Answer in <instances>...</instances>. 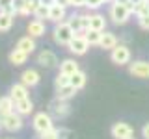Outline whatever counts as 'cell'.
<instances>
[{"label":"cell","instance_id":"cell-1","mask_svg":"<svg viewBox=\"0 0 149 139\" xmlns=\"http://www.w3.org/2000/svg\"><path fill=\"white\" fill-rule=\"evenodd\" d=\"M73 37H74V30L69 26L67 21H62V22H58V24L54 26V30H52V39H54L56 45L67 46L69 43H71Z\"/></svg>","mask_w":149,"mask_h":139},{"label":"cell","instance_id":"cell-2","mask_svg":"<svg viewBox=\"0 0 149 139\" xmlns=\"http://www.w3.org/2000/svg\"><path fill=\"white\" fill-rule=\"evenodd\" d=\"M130 15H132V11H130L129 6H125V4H118V2H112V6L108 9V17L112 19V22L118 26H123L129 22Z\"/></svg>","mask_w":149,"mask_h":139},{"label":"cell","instance_id":"cell-3","mask_svg":"<svg viewBox=\"0 0 149 139\" xmlns=\"http://www.w3.org/2000/svg\"><path fill=\"white\" fill-rule=\"evenodd\" d=\"M0 124H2V128L6 130V132H19L22 126H24V120H22V115L17 113L15 109L9 111V113L2 115V120H0Z\"/></svg>","mask_w":149,"mask_h":139},{"label":"cell","instance_id":"cell-4","mask_svg":"<svg viewBox=\"0 0 149 139\" xmlns=\"http://www.w3.org/2000/svg\"><path fill=\"white\" fill-rule=\"evenodd\" d=\"M32 126L37 133H45L49 132V130L54 128V119L50 113H45V111H39V113L34 115V119H32Z\"/></svg>","mask_w":149,"mask_h":139},{"label":"cell","instance_id":"cell-5","mask_svg":"<svg viewBox=\"0 0 149 139\" xmlns=\"http://www.w3.org/2000/svg\"><path fill=\"white\" fill-rule=\"evenodd\" d=\"M49 113L52 115V119H65L71 113V106L67 104V100H62L56 96L49 102Z\"/></svg>","mask_w":149,"mask_h":139},{"label":"cell","instance_id":"cell-6","mask_svg":"<svg viewBox=\"0 0 149 139\" xmlns=\"http://www.w3.org/2000/svg\"><path fill=\"white\" fill-rule=\"evenodd\" d=\"M110 59H112V63H116V65H129L130 63V48L127 45L118 43L110 50Z\"/></svg>","mask_w":149,"mask_h":139},{"label":"cell","instance_id":"cell-7","mask_svg":"<svg viewBox=\"0 0 149 139\" xmlns=\"http://www.w3.org/2000/svg\"><path fill=\"white\" fill-rule=\"evenodd\" d=\"M129 74L140 80H149V61L143 59H136V61L129 63Z\"/></svg>","mask_w":149,"mask_h":139},{"label":"cell","instance_id":"cell-8","mask_svg":"<svg viewBox=\"0 0 149 139\" xmlns=\"http://www.w3.org/2000/svg\"><path fill=\"white\" fill-rule=\"evenodd\" d=\"M69 52L74 54V56H84L88 52V48H90V43H88V39L80 34H74V37L71 39V43L67 45Z\"/></svg>","mask_w":149,"mask_h":139},{"label":"cell","instance_id":"cell-9","mask_svg":"<svg viewBox=\"0 0 149 139\" xmlns=\"http://www.w3.org/2000/svg\"><path fill=\"white\" fill-rule=\"evenodd\" d=\"M110 133H112V137H114V139H127V137H130L134 133V130H132L130 124L121 122V120H119V122H114V124H112Z\"/></svg>","mask_w":149,"mask_h":139},{"label":"cell","instance_id":"cell-10","mask_svg":"<svg viewBox=\"0 0 149 139\" xmlns=\"http://www.w3.org/2000/svg\"><path fill=\"white\" fill-rule=\"evenodd\" d=\"M37 65H41V67L45 69H54L58 67V58H56V54L52 50H41L39 54H37Z\"/></svg>","mask_w":149,"mask_h":139},{"label":"cell","instance_id":"cell-11","mask_svg":"<svg viewBox=\"0 0 149 139\" xmlns=\"http://www.w3.org/2000/svg\"><path fill=\"white\" fill-rule=\"evenodd\" d=\"M67 19V8L60 6V4H52V6L49 8V21L54 22V24H58V22H62Z\"/></svg>","mask_w":149,"mask_h":139},{"label":"cell","instance_id":"cell-12","mask_svg":"<svg viewBox=\"0 0 149 139\" xmlns=\"http://www.w3.org/2000/svg\"><path fill=\"white\" fill-rule=\"evenodd\" d=\"M26 32H28V35H32V37H43L47 34L45 21H39V19L30 21V22H28V26H26Z\"/></svg>","mask_w":149,"mask_h":139},{"label":"cell","instance_id":"cell-13","mask_svg":"<svg viewBox=\"0 0 149 139\" xmlns=\"http://www.w3.org/2000/svg\"><path fill=\"white\" fill-rule=\"evenodd\" d=\"M15 111H17V113H21L22 117L34 113V102L30 100V96L21 98V100H15Z\"/></svg>","mask_w":149,"mask_h":139},{"label":"cell","instance_id":"cell-14","mask_svg":"<svg viewBox=\"0 0 149 139\" xmlns=\"http://www.w3.org/2000/svg\"><path fill=\"white\" fill-rule=\"evenodd\" d=\"M39 80H41V76H39V72H37L36 69H26V71L21 74V82L24 83L26 87L37 85V83H39Z\"/></svg>","mask_w":149,"mask_h":139},{"label":"cell","instance_id":"cell-15","mask_svg":"<svg viewBox=\"0 0 149 139\" xmlns=\"http://www.w3.org/2000/svg\"><path fill=\"white\" fill-rule=\"evenodd\" d=\"M17 48H21L22 52H26L28 56H30V54L37 48V46H36V37H32V35L21 37V39L17 41Z\"/></svg>","mask_w":149,"mask_h":139},{"label":"cell","instance_id":"cell-16","mask_svg":"<svg viewBox=\"0 0 149 139\" xmlns=\"http://www.w3.org/2000/svg\"><path fill=\"white\" fill-rule=\"evenodd\" d=\"M118 45V37H116L112 32H102L101 34V41H99V46L101 48H104V50H112L114 46Z\"/></svg>","mask_w":149,"mask_h":139},{"label":"cell","instance_id":"cell-17","mask_svg":"<svg viewBox=\"0 0 149 139\" xmlns=\"http://www.w3.org/2000/svg\"><path fill=\"white\" fill-rule=\"evenodd\" d=\"M26 59H28V54L22 52L21 48H17V46L11 50V52H9V63L15 65V67H21V65H24Z\"/></svg>","mask_w":149,"mask_h":139},{"label":"cell","instance_id":"cell-18","mask_svg":"<svg viewBox=\"0 0 149 139\" xmlns=\"http://www.w3.org/2000/svg\"><path fill=\"white\" fill-rule=\"evenodd\" d=\"M67 22L74 30V34H80V35L86 34V30H84V26H82V13H73V15L67 19Z\"/></svg>","mask_w":149,"mask_h":139},{"label":"cell","instance_id":"cell-19","mask_svg":"<svg viewBox=\"0 0 149 139\" xmlns=\"http://www.w3.org/2000/svg\"><path fill=\"white\" fill-rule=\"evenodd\" d=\"M9 96H11L13 100H21V98H26L28 96V87L24 83H15V85H11V89H9Z\"/></svg>","mask_w":149,"mask_h":139},{"label":"cell","instance_id":"cell-20","mask_svg":"<svg viewBox=\"0 0 149 139\" xmlns=\"http://www.w3.org/2000/svg\"><path fill=\"white\" fill-rule=\"evenodd\" d=\"M86 82H88V76H86V72H84V71H80V69H78V71L71 76V80H69V83H71L77 91H80L82 87L86 85Z\"/></svg>","mask_w":149,"mask_h":139},{"label":"cell","instance_id":"cell-21","mask_svg":"<svg viewBox=\"0 0 149 139\" xmlns=\"http://www.w3.org/2000/svg\"><path fill=\"white\" fill-rule=\"evenodd\" d=\"M90 28H91V30L104 32L106 30V19H104V15H99V13L90 15Z\"/></svg>","mask_w":149,"mask_h":139},{"label":"cell","instance_id":"cell-22","mask_svg":"<svg viewBox=\"0 0 149 139\" xmlns=\"http://www.w3.org/2000/svg\"><path fill=\"white\" fill-rule=\"evenodd\" d=\"M78 69H80V67H78V63L74 61V59H71V58H69V59H63V61L60 63V72L67 74V76H73Z\"/></svg>","mask_w":149,"mask_h":139},{"label":"cell","instance_id":"cell-23","mask_svg":"<svg viewBox=\"0 0 149 139\" xmlns=\"http://www.w3.org/2000/svg\"><path fill=\"white\" fill-rule=\"evenodd\" d=\"M74 95H77V89H74L71 83H67V85L56 89V96H58V98H62V100H69V98H73Z\"/></svg>","mask_w":149,"mask_h":139},{"label":"cell","instance_id":"cell-24","mask_svg":"<svg viewBox=\"0 0 149 139\" xmlns=\"http://www.w3.org/2000/svg\"><path fill=\"white\" fill-rule=\"evenodd\" d=\"M13 109H15V100H13L9 95L0 96V113L6 115V113H9V111H13Z\"/></svg>","mask_w":149,"mask_h":139},{"label":"cell","instance_id":"cell-25","mask_svg":"<svg viewBox=\"0 0 149 139\" xmlns=\"http://www.w3.org/2000/svg\"><path fill=\"white\" fill-rule=\"evenodd\" d=\"M17 0H0V11L8 13V15H17Z\"/></svg>","mask_w":149,"mask_h":139},{"label":"cell","instance_id":"cell-26","mask_svg":"<svg viewBox=\"0 0 149 139\" xmlns=\"http://www.w3.org/2000/svg\"><path fill=\"white\" fill-rule=\"evenodd\" d=\"M13 15H8V13L0 11V32H9L13 26Z\"/></svg>","mask_w":149,"mask_h":139},{"label":"cell","instance_id":"cell-27","mask_svg":"<svg viewBox=\"0 0 149 139\" xmlns=\"http://www.w3.org/2000/svg\"><path fill=\"white\" fill-rule=\"evenodd\" d=\"M101 34H102V32H99V30H91V28H88V30H86V34H84V37L88 39L90 46H93V45H97V46H99Z\"/></svg>","mask_w":149,"mask_h":139},{"label":"cell","instance_id":"cell-28","mask_svg":"<svg viewBox=\"0 0 149 139\" xmlns=\"http://www.w3.org/2000/svg\"><path fill=\"white\" fill-rule=\"evenodd\" d=\"M132 13H134L136 17H140V15H146V13H149L147 0H140L138 4H134V9H132Z\"/></svg>","mask_w":149,"mask_h":139},{"label":"cell","instance_id":"cell-29","mask_svg":"<svg viewBox=\"0 0 149 139\" xmlns=\"http://www.w3.org/2000/svg\"><path fill=\"white\" fill-rule=\"evenodd\" d=\"M69 80H71V76H67V74H63V72H58V76L54 78V87H56V89H60V87L67 85Z\"/></svg>","mask_w":149,"mask_h":139},{"label":"cell","instance_id":"cell-30","mask_svg":"<svg viewBox=\"0 0 149 139\" xmlns=\"http://www.w3.org/2000/svg\"><path fill=\"white\" fill-rule=\"evenodd\" d=\"M34 19H39V21L45 19V21H49V6H43V4H41V6L34 11Z\"/></svg>","mask_w":149,"mask_h":139},{"label":"cell","instance_id":"cell-31","mask_svg":"<svg viewBox=\"0 0 149 139\" xmlns=\"http://www.w3.org/2000/svg\"><path fill=\"white\" fill-rule=\"evenodd\" d=\"M73 137H74V133L71 130H67V128H60L58 130V139H73Z\"/></svg>","mask_w":149,"mask_h":139},{"label":"cell","instance_id":"cell-32","mask_svg":"<svg viewBox=\"0 0 149 139\" xmlns=\"http://www.w3.org/2000/svg\"><path fill=\"white\" fill-rule=\"evenodd\" d=\"M138 24H140V28H142V30H149V13L138 17Z\"/></svg>","mask_w":149,"mask_h":139},{"label":"cell","instance_id":"cell-33","mask_svg":"<svg viewBox=\"0 0 149 139\" xmlns=\"http://www.w3.org/2000/svg\"><path fill=\"white\" fill-rule=\"evenodd\" d=\"M41 139H58V130L52 128V130H49V132H45V133H39Z\"/></svg>","mask_w":149,"mask_h":139},{"label":"cell","instance_id":"cell-34","mask_svg":"<svg viewBox=\"0 0 149 139\" xmlns=\"http://www.w3.org/2000/svg\"><path fill=\"white\" fill-rule=\"evenodd\" d=\"M101 6H102V0H86L88 9H99Z\"/></svg>","mask_w":149,"mask_h":139},{"label":"cell","instance_id":"cell-35","mask_svg":"<svg viewBox=\"0 0 149 139\" xmlns=\"http://www.w3.org/2000/svg\"><path fill=\"white\" fill-rule=\"evenodd\" d=\"M73 8H86V0H69Z\"/></svg>","mask_w":149,"mask_h":139},{"label":"cell","instance_id":"cell-36","mask_svg":"<svg viewBox=\"0 0 149 139\" xmlns=\"http://www.w3.org/2000/svg\"><path fill=\"white\" fill-rule=\"evenodd\" d=\"M142 136L146 137V139H149V122H147V124H143V128H142Z\"/></svg>","mask_w":149,"mask_h":139},{"label":"cell","instance_id":"cell-37","mask_svg":"<svg viewBox=\"0 0 149 139\" xmlns=\"http://www.w3.org/2000/svg\"><path fill=\"white\" fill-rule=\"evenodd\" d=\"M56 4H60V6H63V8H71V2H69V0H56Z\"/></svg>","mask_w":149,"mask_h":139},{"label":"cell","instance_id":"cell-38","mask_svg":"<svg viewBox=\"0 0 149 139\" xmlns=\"http://www.w3.org/2000/svg\"><path fill=\"white\" fill-rule=\"evenodd\" d=\"M41 4H43V6H52V4H56V0H41Z\"/></svg>","mask_w":149,"mask_h":139},{"label":"cell","instance_id":"cell-39","mask_svg":"<svg viewBox=\"0 0 149 139\" xmlns=\"http://www.w3.org/2000/svg\"><path fill=\"white\" fill-rule=\"evenodd\" d=\"M114 2H118V4H125V6H129V4H130V0H114Z\"/></svg>","mask_w":149,"mask_h":139},{"label":"cell","instance_id":"cell-40","mask_svg":"<svg viewBox=\"0 0 149 139\" xmlns=\"http://www.w3.org/2000/svg\"><path fill=\"white\" fill-rule=\"evenodd\" d=\"M110 2H114V0H102V4H110Z\"/></svg>","mask_w":149,"mask_h":139},{"label":"cell","instance_id":"cell-41","mask_svg":"<svg viewBox=\"0 0 149 139\" xmlns=\"http://www.w3.org/2000/svg\"><path fill=\"white\" fill-rule=\"evenodd\" d=\"M127 139H134V137H132V136H130V137H127Z\"/></svg>","mask_w":149,"mask_h":139},{"label":"cell","instance_id":"cell-42","mask_svg":"<svg viewBox=\"0 0 149 139\" xmlns=\"http://www.w3.org/2000/svg\"><path fill=\"white\" fill-rule=\"evenodd\" d=\"M0 120H2V113H0Z\"/></svg>","mask_w":149,"mask_h":139},{"label":"cell","instance_id":"cell-43","mask_svg":"<svg viewBox=\"0 0 149 139\" xmlns=\"http://www.w3.org/2000/svg\"><path fill=\"white\" fill-rule=\"evenodd\" d=\"M147 6H149V0H147Z\"/></svg>","mask_w":149,"mask_h":139},{"label":"cell","instance_id":"cell-44","mask_svg":"<svg viewBox=\"0 0 149 139\" xmlns=\"http://www.w3.org/2000/svg\"><path fill=\"white\" fill-rule=\"evenodd\" d=\"M0 128H2V124H0Z\"/></svg>","mask_w":149,"mask_h":139},{"label":"cell","instance_id":"cell-45","mask_svg":"<svg viewBox=\"0 0 149 139\" xmlns=\"http://www.w3.org/2000/svg\"><path fill=\"white\" fill-rule=\"evenodd\" d=\"M17 2H21V0H17Z\"/></svg>","mask_w":149,"mask_h":139}]
</instances>
